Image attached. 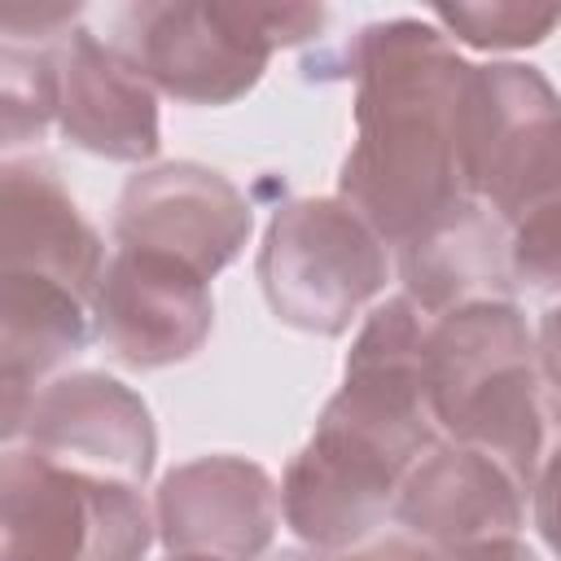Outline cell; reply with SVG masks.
Masks as SVG:
<instances>
[{"instance_id":"cell-8","label":"cell","mask_w":561,"mask_h":561,"mask_svg":"<svg viewBox=\"0 0 561 561\" xmlns=\"http://www.w3.org/2000/svg\"><path fill=\"white\" fill-rule=\"evenodd\" d=\"M18 434L53 465L127 486L149 478L158 451L149 408L105 373H70L35 390Z\"/></svg>"},{"instance_id":"cell-6","label":"cell","mask_w":561,"mask_h":561,"mask_svg":"<svg viewBox=\"0 0 561 561\" xmlns=\"http://www.w3.org/2000/svg\"><path fill=\"white\" fill-rule=\"evenodd\" d=\"M267 307L302 333H346L386 285V241L342 197L285 202L259 250Z\"/></svg>"},{"instance_id":"cell-11","label":"cell","mask_w":561,"mask_h":561,"mask_svg":"<svg viewBox=\"0 0 561 561\" xmlns=\"http://www.w3.org/2000/svg\"><path fill=\"white\" fill-rule=\"evenodd\" d=\"M526 491L482 451L465 443H434L399 491V522L434 552H460L491 539H517Z\"/></svg>"},{"instance_id":"cell-16","label":"cell","mask_w":561,"mask_h":561,"mask_svg":"<svg viewBox=\"0 0 561 561\" xmlns=\"http://www.w3.org/2000/svg\"><path fill=\"white\" fill-rule=\"evenodd\" d=\"M272 561H447V557L434 552L430 543L412 539V535H386V539H373V543H355L346 552H320V548L298 552L294 548V552H280Z\"/></svg>"},{"instance_id":"cell-19","label":"cell","mask_w":561,"mask_h":561,"mask_svg":"<svg viewBox=\"0 0 561 561\" xmlns=\"http://www.w3.org/2000/svg\"><path fill=\"white\" fill-rule=\"evenodd\" d=\"M447 561H539L530 548H522L517 539H491V543H473L460 552H447Z\"/></svg>"},{"instance_id":"cell-13","label":"cell","mask_w":561,"mask_h":561,"mask_svg":"<svg viewBox=\"0 0 561 561\" xmlns=\"http://www.w3.org/2000/svg\"><path fill=\"white\" fill-rule=\"evenodd\" d=\"M0 272L44 276L96 298L101 241L44 162H9L0 180Z\"/></svg>"},{"instance_id":"cell-17","label":"cell","mask_w":561,"mask_h":561,"mask_svg":"<svg viewBox=\"0 0 561 561\" xmlns=\"http://www.w3.org/2000/svg\"><path fill=\"white\" fill-rule=\"evenodd\" d=\"M535 526H539L543 543L561 557V443L548 451L539 482H535Z\"/></svg>"},{"instance_id":"cell-2","label":"cell","mask_w":561,"mask_h":561,"mask_svg":"<svg viewBox=\"0 0 561 561\" xmlns=\"http://www.w3.org/2000/svg\"><path fill=\"white\" fill-rule=\"evenodd\" d=\"M425 381L438 430L491 456L522 491H535L557 447L561 394L543 377L539 346L513 298L469 302L430 320Z\"/></svg>"},{"instance_id":"cell-5","label":"cell","mask_w":561,"mask_h":561,"mask_svg":"<svg viewBox=\"0 0 561 561\" xmlns=\"http://www.w3.org/2000/svg\"><path fill=\"white\" fill-rule=\"evenodd\" d=\"M153 539L140 486L9 447L0 465V561H140Z\"/></svg>"},{"instance_id":"cell-4","label":"cell","mask_w":561,"mask_h":561,"mask_svg":"<svg viewBox=\"0 0 561 561\" xmlns=\"http://www.w3.org/2000/svg\"><path fill=\"white\" fill-rule=\"evenodd\" d=\"M316 4H127L114 48L149 88L175 101L228 105L250 92L267 57L320 31Z\"/></svg>"},{"instance_id":"cell-15","label":"cell","mask_w":561,"mask_h":561,"mask_svg":"<svg viewBox=\"0 0 561 561\" xmlns=\"http://www.w3.org/2000/svg\"><path fill=\"white\" fill-rule=\"evenodd\" d=\"M434 18L473 48H526L539 44L557 22V4H443Z\"/></svg>"},{"instance_id":"cell-1","label":"cell","mask_w":561,"mask_h":561,"mask_svg":"<svg viewBox=\"0 0 561 561\" xmlns=\"http://www.w3.org/2000/svg\"><path fill=\"white\" fill-rule=\"evenodd\" d=\"M342 70L355 79V145L342 162V202L403 254L482 206L469 184L473 66L425 22L364 26Z\"/></svg>"},{"instance_id":"cell-12","label":"cell","mask_w":561,"mask_h":561,"mask_svg":"<svg viewBox=\"0 0 561 561\" xmlns=\"http://www.w3.org/2000/svg\"><path fill=\"white\" fill-rule=\"evenodd\" d=\"M57 123L101 158L145 162L158 153V105L140 70L79 22L57 39Z\"/></svg>"},{"instance_id":"cell-14","label":"cell","mask_w":561,"mask_h":561,"mask_svg":"<svg viewBox=\"0 0 561 561\" xmlns=\"http://www.w3.org/2000/svg\"><path fill=\"white\" fill-rule=\"evenodd\" d=\"M75 9H4L0 31V131L4 149L39 140L57 118V39Z\"/></svg>"},{"instance_id":"cell-20","label":"cell","mask_w":561,"mask_h":561,"mask_svg":"<svg viewBox=\"0 0 561 561\" xmlns=\"http://www.w3.org/2000/svg\"><path fill=\"white\" fill-rule=\"evenodd\" d=\"M167 561H215V557H188V552H171Z\"/></svg>"},{"instance_id":"cell-7","label":"cell","mask_w":561,"mask_h":561,"mask_svg":"<svg viewBox=\"0 0 561 561\" xmlns=\"http://www.w3.org/2000/svg\"><path fill=\"white\" fill-rule=\"evenodd\" d=\"M250 224V202L219 171L171 162L127 180L114 215V237L123 250L175 259L210 280L241 254Z\"/></svg>"},{"instance_id":"cell-9","label":"cell","mask_w":561,"mask_h":561,"mask_svg":"<svg viewBox=\"0 0 561 561\" xmlns=\"http://www.w3.org/2000/svg\"><path fill=\"white\" fill-rule=\"evenodd\" d=\"M96 337L131 368H162L188 359L210 337V289L193 267L149 254L114 250L92 298Z\"/></svg>"},{"instance_id":"cell-10","label":"cell","mask_w":561,"mask_h":561,"mask_svg":"<svg viewBox=\"0 0 561 561\" xmlns=\"http://www.w3.org/2000/svg\"><path fill=\"white\" fill-rule=\"evenodd\" d=\"M276 486L241 456H202L158 486V535L171 552L254 561L276 535Z\"/></svg>"},{"instance_id":"cell-18","label":"cell","mask_w":561,"mask_h":561,"mask_svg":"<svg viewBox=\"0 0 561 561\" xmlns=\"http://www.w3.org/2000/svg\"><path fill=\"white\" fill-rule=\"evenodd\" d=\"M539 364H543V377L552 381V390L561 394V307H552L539 324Z\"/></svg>"},{"instance_id":"cell-3","label":"cell","mask_w":561,"mask_h":561,"mask_svg":"<svg viewBox=\"0 0 561 561\" xmlns=\"http://www.w3.org/2000/svg\"><path fill=\"white\" fill-rule=\"evenodd\" d=\"M469 184L508 241L513 285L561 289V96L517 61L473 66Z\"/></svg>"}]
</instances>
